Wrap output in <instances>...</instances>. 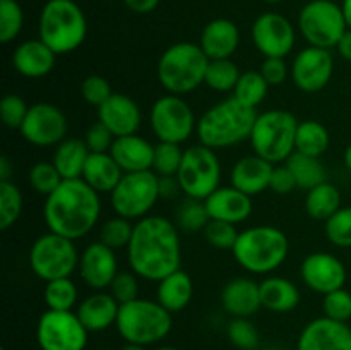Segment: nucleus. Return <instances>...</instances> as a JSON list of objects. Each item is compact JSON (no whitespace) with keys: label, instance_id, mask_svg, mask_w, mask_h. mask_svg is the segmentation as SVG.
<instances>
[{"label":"nucleus","instance_id":"1","mask_svg":"<svg viewBox=\"0 0 351 350\" xmlns=\"http://www.w3.org/2000/svg\"><path fill=\"white\" fill-rule=\"evenodd\" d=\"M130 271L139 278L160 281L180 270L182 244L177 225L165 216L149 215L137 220L127 247Z\"/></svg>","mask_w":351,"mask_h":350},{"label":"nucleus","instance_id":"2","mask_svg":"<svg viewBox=\"0 0 351 350\" xmlns=\"http://www.w3.org/2000/svg\"><path fill=\"white\" fill-rule=\"evenodd\" d=\"M101 215V199L82 178L64 180L43 206V218L48 232L79 240L88 235Z\"/></svg>","mask_w":351,"mask_h":350},{"label":"nucleus","instance_id":"3","mask_svg":"<svg viewBox=\"0 0 351 350\" xmlns=\"http://www.w3.org/2000/svg\"><path fill=\"white\" fill-rule=\"evenodd\" d=\"M256 119L257 108L243 105L232 96L202 113L201 119H197L195 134L204 146L215 151L225 150L250 139Z\"/></svg>","mask_w":351,"mask_h":350},{"label":"nucleus","instance_id":"4","mask_svg":"<svg viewBox=\"0 0 351 350\" xmlns=\"http://www.w3.org/2000/svg\"><path fill=\"white\" fill-rule=\"evenodd\" d=\"M237 263L252 275H269L287 261L290 242L278 226L257 225L239 233L232 249Z\"/></svg>","mask_w":351,"mask_h":350},{"label":"nucleus","instance_id":"5","mask_svg":"<svg viewBox=\"0 0 351 350\" xmlns=\"http://www.w3.org/2000/svg\"><path fill=\"white\" fill-rule=\"evenodd\" d=\"M209 62L199 43L178 41L161 54L156 67L158 81L170 95H189L204 84Z\"/></svg>","mask_w":351,"mask_h":350},{"label":"nucleus","instance_id":"6","mask_svg":"<svg viewBox=\"0 0 351 350\" xmlns=\"http://www.w3.org/2000/svg\"><path fill=\"white\" fill-rule=\"evenodd\" d=\"M40 40L57 55L77 50L88 34V21L74 0H48L38 19Z\"/></svg>","mask_w":351,"mask_h":350},{"label":"nucleus","instance_id":"7","mask_svg":"<svg viewBox=\"0 0 351 350\" xmlns=\"http://www.w3.org/2000/svg\"><path fill=\"white\" fill-rule=\"evenodd\" d=\"M171 312L158 301L136 299L127 304H120L115 328L127 343L154 345L167 338L171 331Z\"/></svg>","mask_w":351,"mask_h":350},{"label":"nucleus","instance_id":"8","mask_svg":"<svg viewBox=\"0 0 351 350\" xmlns=\"http://www.w3.org/2000/svg\"><path fill=\"white\" fill-rule=\"evenodd\" d=\"M297 129V117L288 110L274 108L257 113L249 139L254 154L273 165L283 163L295 153Z\"/></svg>","mask_w":351,"mask_h":350},{"label":"nucleus","instance_id":"9","mask_svg":"<svg viewBox=\"0 0 351 350\" xmlns=\"http://www.w3.org/2000/svg\"><path fill=\"white\" fill-rule=\"evenodd\" d=\"M75 240L48 232L38 237L29 250V268L43 281L69 278L79 268Z\"/></svg>","mask_w":351,"mask_h":350},{"label":"nucleus","instance_id":"10","mask_svg":"<svg viewBox=\"0 0 351 350\" xmlns=\"http://www.w3.org/2000/svg\"><path fill=\"white\" fill-rule=\"evenodd\" d=\"M160 198V177L147 170L123 174L110 194V202L117 216L132 222L149 216Z\"/></svg>","mask_w":351,"mask_h":350},{"label":"nucleus","instance_id":"11","mask_svg":"<svg viewBox=\"0 0 351 350\" xmlns=\"http://www.w3.org/2000/svg\"><path fill=\"white\" fill-rule=\"evenodd\" d=\"M298 30L311 47L336 48L348 31L343 7L332 0H311L298 14Z\"/></svg>","mask_w":351,"mask_h":350},{"label":"nucleus","instance_id":"12","mask_svg":"<svg viewBox=\"0 0 351 350\" xmlns=\"http://www.w3.org/2000/svg\"><path fill=\"white\" fill-rule=\"evenodd\" d=\"M177 180L187 198L204 201L219 187L221 182V163L216 151L201 143L187 148L184 151Z\"/></svg>","mask_w":351,"mask_h":350},{"label":"nucleus","instance_id":"13","mask_svg":"<svg viewBox=\"0 0 351 350\" xmlns=\"http://www.w3.org/2000/svg\"><path fill=\"white\" fill-rule=\"evenodd\" d=\"M151 129L161 143L184 144L197 129L191 105L178 95H165L154 102L149 113Z\"/></svg>","mask_w":351,"mask_h":350},{"label":"nucleus","instance_id":"14","mask_svg":"<svg viewBox=\"0 0 351 350\" xmlns=\"http://www.w3.org/2000/svg\"><path fill=\"white\" fill-rule=\"evenodd\" d=\"M89 331L72 311L48 309L36 325V342L41 350H84Z\"/></svg>","mask_w":351,"mask_h":350},{"label":"nucleus","instance_id":"15","mask_svg":"<svg viewBox=\"0 0 351 350\" xmlns=\"http://www.w3.org/2000/svg\"><path fill=\"white\" fill-rule=\"evenodd\" d=\"M69 122L65 113L53 103H34L29 106L26 119L19 132L24 141L33 146L50 148L57 146L65 139Z\"/></svg>","mask_w":351,"mask_h":350},{"label":"nucleus","instance_id":"16","mask_svg":"<svg viewBox=\"0 0 351 350\" xmlns=\"http://www.w3.org/2000/svg\"><path fill=\"white\" fill-rule=\"evenodd\" d=\"M252 41L266 58H285L293 50L297 33L283 14L264 12L254 21Z\"/></svg>","mask_w":351,"mask_h":350},{"label":"nucleus","instance_id":"17","mask_svg":"<svg viewBox=\"0 0 351 350\" xmlns=\"http://www.w3.org/2000/svg\"><path fill=\"white\" fill-rule=\"evenodd\" d=\"M332 71H335V60L331 51L308 45L293 58L290 75L300 91L319 93L329 84Z\"/></svg>","mask_w":351,"mask_h":350},{"label":"nucleus","instance_id":"18","mask_svg":"<svg viewBox=\"0 0 351 350\" xmlns=\"http://www.w3.org/2000/svg\"><path fill=\"white\" fill-rule=\"evenodd\" d=\"M300 277L311 290L326 295L345 287L346 268L335 254L312 253L302 261Z\"/></svg>","mask_w":351,"mask_h":350},{"label":"nucleus","instance_id":"19","mask_svg":"<svg viewBox=\"0 0 351 350\" xmlns=\"http://www.w3.org/2000/svg\"><path fill=\"white\" fill-rule=\"evenodd\" d=\"M79 275L93 290H106L119 273V259L112 247L103 242H93L79 257Z\"/></svg>","mask_w":351,"mask_h":350},{"label":"nucleus","instance_id":"20","mask_svg":"<svg viewBox=\"0 0 351 350\" xmlns=\"http://www.w3.org/2000/svg\"><path fill=\"white\" fill-rule=\"evenodd\" d=\"M297 350H351V328L326 316L312 319L298 336Z\"/></svg>","mask_w":351,"mask_h":350},{"label":"nucleus","instance_id":"21","mask_svg":"<svg viewBox=\"0 0 351 350\" xmlns=\"http://www.w3.org/2000/svg\"><path fill=\"white\" fill-rule=\"evenodd\" d=\"M98 120L105 124L115 137L137 134L143 115L141 108L130 96L113 93L98 108Z\"/></svg>","mask_w":351,"mask_h":350},{"label":"nucleus","instance_id":"22","mask_svg":"<svg viewBox=\"0 0 351 350\" xmlns=\"http://www.w3.org/2000/svg\"><path fill=\"white\" fill-rule=\"evenodd\" d=\"M204 202L211 220H219L233 225L245 222L252 213V198L233 185L230 187L219 185L211 196L204 199Z\"/></svg>","mask_w":351,"mask_h":350},{"label":"nucleus","instance_id":"23","mask_svg":"<svg viewBox=\"0 0 351 350\" xmlns=\"http://www.w3.org/2000/svg\"><path fill=\"white\" fill-rule=\"evenodd\" d=\"M221 305L232 318H250L261 307V283L247 277L230 280L221 290Z\"/></svg>","mask_w":351,"mask_h":350},{"label":"nucleus","instance_id":"24","mask_svg":"<svg viewBox=\"0 0 351 350\" xmlns=\"http://www.w3.org/2000/svg\"><path fill=\"white\" fill-rule=\"evenodd\" d=\"M55 62H57V54L40 38L23 41L17 45L12 54L14 69L27 79L45 78L53 71Z\"/></svg>","mask_w":351,"mask_h":350},{"label":"nucleus","instance_id":"25","mask_svg":"<svg viewBox=\"0 0 351 350\" xmlns=\"http://www.w3.org/2000/svg\"><path fill=\"white\" fill-rule=\"evenodd\" d=\"M110 154L119 163L123 174L153 170L154 146L139 134L115 137Z\"/></svg>","mask_w":351,"mask_h":350},{"label":"nucleus","instance_id":"26","mask_svg":"<svg viewBox=\"0 0 351 350\" xmlns=\"http://www.w3.org/2000/svg\"><path fill=\"white\" fill-rule=\"evenodd\" d=\"M240 45V31L233 21L226 17L209 21L201 33L199 47L202 48L209 60L232 58Z\"/></svg>","mask_w":351,"mask_h":350},{"label":"nucleus","instance_id":"27","mask_svg":"<svg viewBox=\"0 0 351 350\" xmlns=\"http://www.w3.org/2000/svg\"><path fill=\"white\" fill-rule=\"evenodd\" d=\"M273 170V163L257 154H250V156H242L233 165L230 172V180L233 187L252 198L269 189Z\"/></svg>","mask_w":351,"mask_h":350},{"label":"nucleus","instance_id":"28","mask_svg":"<svg viewBox=\"0 0 351 350\" xmlns=\"http://www.w3.org/2000/svg\"><path fill=\"white\" fill-rule=\"evenodd\" d=\"M119 309L120 304L110 292L96 290L95 294L82 299L75 314L79 316V319L89 333H98L105 331L110 326L115 325Z\"/></svg>","mask_w":351,"mask_h":350},{"label":"nucleus","instance_id":"29","mask_svg":"<svg viewBox=\"0 0 351 350\" xmlns=\"http://www.w3.org/2000/svg\"><path fill=\"white\" fill-rule=\"evenodd\" d=\"M123 172L110 153H91L82 170V180L98 194H112Z\"/></svg>","mask_w":351,"mask_h":350},{"label":"nucleus","instance_id":"30","mask_svg":"<svg viewBox=\"0 0 351 350\" xmlns=\"http://www.w3.org/2000/svg\"><path fill=\"white\" fill-rule=\"evenodd\" d=\"M192 295H194V281L187 271L177 270L158 281L156 301L171 314L184 311L191 304Z\"/></svg>","mask_w":351,"mask_h":350},{"label":"nucleus","instance_id":"31","mask_svg":"<svg viewBox=\"0 0 351 350\" xmlns=\"http://www.w3.org/2000/svg\"><path fill=\"white\" fill-rule=\"evenodd\" d=\"M261 302L271 312H291L300 304V290L283 277H267L261 281Z\"/></svg>","mask_w":351,"mask_h":350},{"label":"nucleus","instance_id":"32","mask_svg":"<svg viewBox=\"0 0 351 350\" xmlns=\"http://www.w3.org/2000/svg\"><path fill=\"white\" fill-rule=\"evenodd\" d=\"M89 150L86 146L84 139H75V137H65L60 144L55 146V153L51 161L58 174L64 180H74L82 177V170L89 158Z\"/></svg>","mask_w":351,"mask_h":350},{"label":"nucleus","instance_id":"33","mask_svg":"<svg viewBox=\"0 0 351 350\" xmlns=\"http://www.w3.org/2000/svg\"><path fill=\"white\" fill-rule=\"evenodd\" d=\"M341 208V192L331 182H322L314 189L307 191L305 198V211L312 220L326 222Z\"/></svg>","mask_w":351,"mask_h":350},{"label":"nucleus","instance_id":"34","mask_svg":"<svg viewBox=\"0 0 351 350\" xmlns=\"http://www.w3.org/2000/svg\"><path fill=\"white\" fill-rule=\"evenodd\" d=\"M331 144V136L324 124L319 120H302L298 122L297 137H295V151L308 156H321L328 151Z\"/></svg>","mask_w":351,"mask_h":350},{"label":"nucleus","instance_id":"35","mask_svg":"<svg viewBox=\"0 0 351 350\" xmlns=\"http://www.w3.org/2000/svg\"><path fill=\"white\" fill-rule=\"evenodd\" d=\"M285 163L293 174L298 189L311 191L315 185L326 182V168L317 156H308L295 151Z\"/></svg>","mask_w":351,"mask_h":350},{"label":"nucleus","instance_id":"36","mask_svg":"<svg viewBox=\"0 0 351 350\" xmlns=\"http://www.w3.org/2000/svg\"><path fill=\"white\" fill-rule=\"evenodd\" d=\"M209 220H211V216H209L206 202L202 199L185 196V199L178 205L177 211H175V225L182 232L187 233L202 232L209 223Z\"/></svg>","mask_w":351,"mask_h":350},{"label":"nucleus","instance_id":"37","mask_svg":"<svg viewBox=\"0 0 351 350\" xmlns=\"http://www.w3.org/2000/svg\"><path fill=\"white\" fill-rule=\"evenodd\" d=\"M267 91H269V84L261 71H247L240 74L239 82L233 89V96L243 105L257 108L266 100Z\"/></svg>","mask_w":351,"mask_h":350},{"label":"nucleus","instance_id":"38","mask_svg":"<svg viewBox=\"0 0 351 350\" xmlns=\"http://www.w3.org/2000/svg\"><path fill=\"white\" fill-rule=\"evenodd\" d=\"M43 297L48 309H53V311H72L74 305L77 304V285L71 280V277L47 281Z\"/></svg>","mask_w":351,"mask_h":350},{"label":"nucleus","instance_id":"39","mask_svg":"<svg viewBox=\"0 0 351 350\" xmlns=\"http://www.w3.org/2000/svg\"><path fill=\"white\" fill-rule=\"evenodd\" d=\"M240 74L235 62L232 58H221V60H211L208 65V72H206L204 84L211 88L213 91L218 93H228L233 91L239 82Z\"/></svg>","mask_w":351,"mask_h":350},{"label":"nucleus","instance_id":"40","mask_svg":"<svg viewBox=\"0 0 351 350\" xmlns=\"http://www.w3.org/2000/svg\"><path fill=\"white\" fill-rule=\"evenodd\" d=\"M23 213V192L14 182H0V230H9Z\"/></svg>","mask_w":351,"mask_h":350},{"label":"nucleus","instance_id":"41","mask_svg":"<svg viewBox=\"0 0 351 350\" xmlns=\"http://www.w3.org/2000/svg\"><path fill=\"white\" fill-rule=\"evenodd\" d=\"M182 144L175 143H158L154 146V161L153 172L158 177H177L180 170L182 160H184Z\"/></svg>","mask_w":351,"mask_h":350},{"label":"nucleus","instance_id":"42","mask_svg":"<svg viewBox=\"0 0 351 350\" xmlns=\"http://www.w3.org/2000/svg\"><path fill=\"white\" fill-rule=\"evenodd\" d=\"M134 233V225L130 220L122 218V216H113L106 220L99 229V242L112 247L113 250L127 249Z\"/></svg>","mask_w":351,"mask_h":350},{"label":"nucleus","instance_id":"43","mask_svg":"<svg viewBox=\"0 0 351 350\" xmlns=\"http://www.w3.org/2000/svg\"><path fill=\"white\" fill-rule=\"evenodd\" d=\"M24 24L23 7L17 0H0V41L10 43L19 36Z\"/></svg>","mask_w":351,"mask_h":350},{"label":"nucleus","instance_id":"44","mask_svg":"<svg viewBox=\"0 0 351 350\" xmlns=\"http://www.w3.org/2000/svg\"><path fill=\"white\" fill-rule=\"evenodd\" d=\"M27 177H29V184L33 191L45 196V198L50 196L64 182L62 175L55 168L53 161H38V163H34Z\"/></svg>","mask_w":351,"mask_h":350},{"label":"nucleus","instance_id":"45","mask_svg":"<svg viewBox=\"0 0 351 350\" xmlns=\"http://www.w3.org/2000/svg\"><path fill=\"white\" fill-rule=\"evenodd\" d=\"M326 237L336 247H351V206H341L329 220H326Z\"/></svg>","mask_w":351,"mask_h":350},{"label":"nucleus","instance_id":"46","mask_svg":"<svg viewBox=\"0 0 351 350\" xmlns=\"http://www.w3.org/2000/svg\"><path fill=\"white\" fill-rule=\"evenodd\" d=\"M226 335L239 350H256L259 347V331L249 318H233L228 323Z\"/></svg>","mask_w":351,"mask_h":350},{"label":"nucleus","instance_id":"47","mask_svg":"<svg viewBox=\"0 0 351 350\" xmlns=\"http://www.w3.org/2000/svg\"><path fill=\"white\" fill-rule=\"evenodd\" d=\"M202 233H204L206 242L211 247H215V249L232 250L233 246L237 244L240 232H237V225H233V223L209 220V223L202 230Z\"/></svg>","mask_w":351,"mask_h":350},{"label":"nucleus","instance_id":"48","mask_svg":"<svg viewBox=\"0 0 351 350\" xmlns=\"http://www.w3.org/2000/svg\"><path fill=\"white\" fill-rule=\"evenodd\" d=\"M322 312L326 318L339 323H348L351 319V294L345 287L332 290L322 299Z\"/></svg>","mask_w":351,"mask_h":350},{"label":"nucleus","instance_id":"49","mask_svg":"<svg viewBox=\"0 0 351 350\" xmlns=\"http://www.w3.org/2000/svg\"><path fill=\"white\" fill-rule=\"evenodd\" d=\"M27 112H29V106H27V103L19 95L9 93L0 102V117H2V122L9 129L19 130L24 119H26Z\"/></svg>","mask_w":351,"mask_h":350},{"label":"nucleus","instance_id":"50","mask_svg":"<svg viewBox=\"0 0 351 350\" xmlns=\"http://www.w3.org/2000/svg\"><path fill=\"white\" fill-rule=\"evenodd\" d=\"M108 290L119 304L136 301L139 299V277L134 271H119Z\"/></svg>","mask_w":351,"mask_h":350},{"label":"nucleus","instance_id":"51","mask_svg":"<svg viewBox=\"0 0 351 350\" xmlns=\"http://www.w3.org/2000/svg\"><path fill=\"white\" fill-rule=\"evenodd\" d=\"M81 95H82V100H84L88 105L99 108V106H101L103 103L113 95V91L110 82L106 81L103 75L91 74L82 81Z\"/></svg>","mask_w":351,"mask_h":350},{"label":"nucleus","instance_id":"52","mask_svg":"<svg viewBox=\"0 0 351 350\" xmlns=\"http://www.w3.org/2000/svg\"><path fill=\"white\" fill-rule=\"evenodd\" d=\"M113 141H115V136L99 120L86 130L84 143L88 146L89 153H110V148H112Z\"/></svg>","mask_w":351,"mask_h":350},{"label":"nucleus","instance_id":"53","mask_svg":"<svg viewBox=\"0 0 351 350\" xmlns=\"http://www.w3.org/2000/svg\"><path fill=\"white\" fill-rule=\"evenodd\" d=\"M261 74L269 86H280L288 79L290 69H288L285 58H264L261 65Z\"/></svg>","mask_w":351,"mask_h":350},{"label":"nucleus","instance_id":"54","mask_svg":"<svg viewBox=\"0 0 351 350\" xmlns=\"http://www.w3.org/2000/svg\"><path fill=\"white\" fill-rule=\"evenodd\" d=\"M271 191H274L276 194H290L297 187V180H295L293 174L288 168V165H274L273 175H271Z\"/></svg>","mask_w":351,"mask_h":350},{"label":"nucleus","instance_id":"55","mask_svg":"<svg viewBox=\"0 0 351 350\" xmlns=\"http://www.w3.org/2000/svg\"><path fill=\"white\" fill-rule=\"evenodd\" d=\"M178 192H182L180 184L177 177H160V196L165 199L177 198Z\"/></svg>","mask_w":351,"mask_h":350},{"label":"nucleus","instance_id":"56","mask_svg":"<svg viewBox=\"0 0 351 350\" xmlns=\"http://www.w3.org/2000/svg\"><path fill=\"white\" fill-rule=\"evenodd\" d=\"M123 3L136 14H149L156 9L160 0H123Z\"/></svg>","mask_w":351,"mask_h":350},{"label":"nucleus","instance_id":"57","mask_svg":"<svg viewBox=\"0 0 351 350\" xmlns=\"http://www.w3.org/2000/svg\"><path fill=\"white\" fill-rule=\"evenodd\" d=\"M336 50H338V54L341 55L345 60L351 62V30H348L345 34H343L339 43L336 45Z\"/></svg>","mask_w":351,"mask_h":350},{"label":"nucleus","instance_id":"58","mask_svg":"<svg viewBox=\"0 0 351 350\" xmlns=\"http://www.w3.org/2000/svg\"><path fill=\"white\" fill-rule=\"evenodd\" d=\"M14 174V165L9 160V156L0 158V182L10 180V175Z\"/></svg>","mask_w":351,"mask_h":350},{"label":"nucleus","instance_id":"59","mask_svg":"<svg viewBox=\"0 0 351 350\" xmlns=\"http://www.w3.org/2000/svg\"><path fill=\"white\" fill-rule=\"evenodd\" d=\"M343 14H345L346 24H348V30H351V0H343Z\"/></svg>","mask_w":351,"mask_h":350},{"label":"nucleus","instance_id":"60","mask_svg":"<svg viewBox=\"0 0 351 350\" xmlns=\"http://www.w3.org/2000/svg\"><path fill=\"white\" fill-rule=\"evenodd\" d=\"M120 350H146V347L137 345V343H127L125 342V345H123Z\"/></svg>","mask_w":351,"mask_h":350},{"label":"nucleus","instance_id":"61","mask_svg":"<svg viewBox=\"0 0 351 350\" xmlns=\"http://www.w3.org/2000/svg\"><path fill=\"white\" fill-rule=\"evenodd\" d=\"M345 165H346V168L351 172V144L345 150Z\"/></svg>","mask_w":351,"mask_h":350},{"label":"nucleus","instance_id":"62","mask_svg":"<svg viewBox=\"0 0 351 350\" xmlns=\"http://www.w3.org/2000/svg\"><path fill=\"white\" fill-rule=\"evenodd\" d=\"M154 350H178V349H175V347H158V349Z\"/></svg>","mask_w":351,"mask_h":350},{"label":"nucleus","instance_id":"63","mask_svg":"<svg viewBox=\"0 0 351 350\" xmlns=\"http://www.w3.org/2000/svg\"><path fill=\"white\" fill-rule=\"evenodd\" d=\"M264 2H267V3H278V2H281V0H264Z\"/></svg>","mask_w":351,"mask_h":350}]
</instances>
